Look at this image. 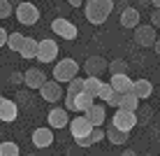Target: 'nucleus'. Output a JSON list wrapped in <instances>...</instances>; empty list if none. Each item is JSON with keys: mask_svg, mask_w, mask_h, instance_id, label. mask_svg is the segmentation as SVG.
Wrapping results in <instances>:
<instances>
[{"mask_svg": "<svg viewBox=\"0 0 160 156\" xmlns=\"http://www.w3.org/2000/svg\"><path fill=\"white\" fill-rule=\"evenodd\" d=\"M114 9V0H86L84 5V16L88 19V24L100 26L107 21V16Z\"/></svg>", "mask_w": 160, "mask_h": 156, "instance_id": "1", "label": "nucleus"}, {"mask_svg": "<svg viewBox=\"0 0 160 156\" xmlns=\"http://www.w3.org/2000/svg\"><path fill=\"white\" fill-rule=\"evenodd\" d=\"M79 75V63H77L74 58H63L56 63V68H53V79L56 82H70L74 79V77Z\"/></svg>", "mask_w": 160, "mask_h": 156, "instance_id": "2", "label": "nucleus"}, {"mask_svg": "<svg viewBox=\"0 0 160 156\" xmlns=\"http://www.w3.org/2000/svg\"><path fill=\"white\" fill-rule=\"evenodd\" d=\"M93 96H88L86 91L81 93H65V110H70V112H86L88 107L93 105Z\"/></svg>", "mask_w": 160, "mask_h": 156, "instance_id": "3", "label": "nucleus"}, {"mask_svg": "<svg viewBox=\"0 0 160 156\" xmlns=\"http://www.w3.org/2000/svg\"><path fill=\"white\" fill-rule=\"evenodd\" d=\"M16 19L23 26H35L37 21H40V9L32 3H19L16 5Z\"/></svg>", "mask_w": 160, "mask_h": 156, "instance_id": "4", "label": "nucleus"}, {"mask_svg": "<svg viewBox=\"0 0 160 156\" xmlns=\"http://www.w3.org/2000/svg\"><path fill=\"white\" fill-rule=\"evenodd\" d=\"M137 121H139V119H137V112H130V110H116V112H114V119H112V126L130 133L132 128L137 126Z\"/></svg>", "mask_w": 160, "mask_h": 156, "instance_id": "5", "label": "nucleus"}, {"mask_svg": "<svg viewBox=\"0 0 160 156\" xmlns=\"http://www.w3.org/2000/svg\"><path fill=\"white\" fill-rule=\"evenodd\" d=\"M51 30L56 33V35H60L63 40H77V35H79L77 26L72 24V21L63 19V16H58V19L51 21Z\"/></svg>", "mask_w": 160, "mask_h": 156, "instance_id": "6", "label": "nucleus"}, {"mask_svg": "<svg viewBox=\"0 0 160 156\" xmlns=\"http://www.w3.org/2000/svg\"><path fill=\"white\" fill-rule=\"evenodd\" d=\"M58 56V44L51 40V37H47V40H40L37 42V61L40 63H51V61H56Z\"/></svg>", "mask_w": 160, "mask_h": 156, "instance_id": "7", "label": "nucleus"}, {"mask_svg": "<svg viewBox=\"0 0 160 156\" xmlns=\"http://www.w3.org/2000/svg\"><path fill=\"white\" fill-rule=\"evenodd\" d=\"M156 40H158V35H156L153 26H137L135 28V42L139 47H153Z\"/></svg>", "mask_w": 160, "mask_h": 156, "instance_id": "8", "label": "nucleus"}, {"mask_svg": "<svg viewBox=\"0 0 160 156\" xmlns=\"http://www.w3.org/2000/svg\"><path fill=\"white\" fill-rule=\"evenodd\" d=\"M40 96L47 100V103H56V100H60L63 98V89H60V82H44V84L40 86Z\"/></svg>", "mask_w": 160, "mask_h": 156, "instance_id": "9", "label": "nucleus"}, {"mask_svg": "<svg viewBox=\"0 0 160 156\" xmlns=\"http://www.w3.org/2000/svg\"><path fill=\"white\" fill-rule=\"evenodd\" d=\"M32 144H35L37 149H47L53 144V128H35L32 131Z\"/></svg>", "mask_w": 160, "mask_h": 156, "instance_id": "10", "label": "nucleus"}, {"mask_svg": "<svg viewBox=\"0 0 160 156\" xmlns=\"http://www.w3.org/2000/svg\"><path fill=\"white\" fill-rule=\"evenodd\" d=\"M44 82H47L44 70H40V68H28V70H23V84L28 86V89H40Z\"/></svg>", "mask_w": 160, "mask_h": 156, "instance_id": "11", "label": "nucleus"}, {"mask_svg": "<svg viewBox=\"0 0 160 156\" xmlns=\"http://www.w3.org/2000/svg\"><path fill=\"white\" fill-rule=\"evenodd\" d=\"M93 128H95V126H93L86 116H77V119L70 121V133H72L74 137H86V135H91Z\"/></svg>", "mask_w": 160, "mask_h": 156, "instance_id": "12", "label": "nucleus"}, {"mask_svg": "<svg viewBox=\"0 0 160 156\" xmlns=\"http://www.w3.org/2000/svg\"><path fill=\"white\" fill-rule=\"evenodd\" d=\"M16 116H19V105H16L14 100H7V98L0 96V121L9 124V121H14Z\"/></svg>", "mask_w": 160, "mask_h": 156, "instance_id": "13", "label": "nucleus"}, {"mask_svg": "<svg viewBox=\"0 0 160 156\" xmlns=\"http://www.w3.org/2000/svg\"><path fill=\"white\" fill-rule=\"evenodd\" d=\"M47 121H49V126H51V128H65L70 124V114H68V110H65V107H53V110H49Z\"/></svg>", "mask_w": 160, "mask_h": 156, "instance_id": "14", "label": "nucleus"}, {"mask_svg": "<svg viewBox=\"0 0 160 156\" xmlns=\"http://www.w3.org/2000/svg\"><path fill=\"white\" fill-rule=\"evenodd\" d=\"M84 70L88 72V75L93 77H100L104 70H107V61H104L102 56H88L86 63H84Z\"/></svg>", "mask_w": 160, "mask_h": 156, "instance_id": "15", "label": "nucleus"}, {"mask_svg": "<svg viewBox=\"0 0 160 156\" xmlns=\"http://www.w3.org/2000/svg\"><path fill=\"white\" fill-rule=\"evenodd\" d=\"M118 21H121L123 28H137V26H139V12H137L135 7H123Z\"/></svg>", "mask_w": 160, "mask_h": 156, "instance_id": "16", "label": "nucleus"}, {"mask_svg": "<svg viewBox=\"0 0 160 156\" xmlns=\"http://www.w3.org/2000/svg\"><path fill=\"white\" fill-rule=\"evenodd\" d=\"M132 93L139 100H146L153 96V84L148 79H137V82H132Z\"/></svg>", "mask_w": 160, "mask_h": 156, "instance_id": "17", "label": "nucleus"}, {"mask_svg": "<svg viewBox=\"0 0 160 156\" xmlns=\"http://www.w3.org/2000/svg\"><path fill=\"white\" fill-rule=\"evenodd\" d=\"M112 89L114 91H118V93H128V91H132V79L128 77V72L125 75H112Z\"/></svg>", "mask_w": 160, "mask_h": 156, "instance_id": "18", "label": "nucleus"}, {"mask_svg": "<svg viewBox=\"0 0 160 156\" xmlns=\"http://www.w3.org/2000/svg\"><path fill=\"white\" fill-rule=\"evenodd\" d=\"M84 116L91 121L93 126H102V124H104V107H102V105H95V103H93L91 107L84 112Z\"/></svg>", "mask_w": 160, "mask_h": 156, "instance_id": "19", "label": "nucleus"}, {"mask_svg": "<svg viewBox=\"0 0 160 156\" xmlns=\"http://www.w3.org/2000/svg\"><path fill=\"white\" fill-rule=\"evenodd\" d=\"M137 105H139V98H137L132 91H128V93H121L118 110H130V112H137Z\"/></svg>", "mask_w": 160, "mask_h": 156, "instance_id": "20", "label": "nucleus"}, {"mask_svg": "<svg viewBox=\"0 0 160 156\" xmlns=\"http://www.w3.org/2000/svg\"><path fill=\"white\" fill-rule=\"evenodd\" d=\"M100 86H102V79H100V77L88 75L86 79H84V91L88 93V96H93V98H98V91H100Z\"/></svg>", "mask_w": 160, "mask_h": 156, "instance_id": "21", "label": "nucleus"}, {"mask_svg": "<svg viewBox=\"0 0 160 156\" xmlns=\"http://www.w3.org/2000/svg\"><path fill=\"white\" fill-rule=\"evenodd\" d=\"M128 135H130V133L121 131V128H116V126L107 128V140L112 142V144H125V140H128Z\"/></svg>", "mask_w": 160, "mask_h": 156, "instance_id": "22", "label": "nucleus"}, {"mask_svg": "<svg viewBox=\"0 0 160 156\" xmlns=\"http://www.w3.org/2000/svg\"><path fill=\"white\" fill-rule=\"evenodd\" d=\"M19 54H21L23 58H35V56H37V40L26 37L23 44H21V49H19Z\"/></svg>", "mask_w": 160, "mask_h": 156, "instance_id": "23", "label": "nucleus"}, {"mask_svg": "<svg viewBox=\"0 0 160 156\" xmlns=\"http://www.w3.org/2000/svg\"><path fill=\"white\" fill-rule=\"evenodd\" d=\"M23 40H26V35L23 33H7V47L12 49V51H16L19 54V49H21V44H23Z\"/></svg>", "mask_w": 160, "mask_h": 156, "instance_id": "24", "label": "nucleus"}, {"mask_svg": "<svg viewBox=\"0 0 160 156\" xmlns=\"http://www.w3.org/2000/svg\"><path fill=\"white\" fill-rule=\"evenodd\" d=\"M0 156H21L19 152V144L16 142H0Z\"/></svg>", "mask_w": 160, "mask_h": 156, "instance_id": "25", "label": "nucleus"}, {"mask_svg": "<svg viewBox=\"0 0 160 156\" xmlns=\"http://www.w3.org/2000/svg\"><path fill=\"white\" fill-rule=\"evenodd\" d=\"M107 68H109L112 75H125V72H128V63H125L123 58H116V61H112Z\"/></svg>", "mask_w": 160, "mask_h": 156, "instance_id": "26", "label": "nucleus"}, {"mask_svg": "<svg viewBox=\"0 0 160 156\" xmlns=\"http://www.w3.org/2000/svg\"><path fill=\"white\" fill-rule=\"evenodd\" d=\"M68 84H70V86H68V93H74V96H77V93H81V91H84V79H81L79 75H77L74 79H70Z\"/></svg>", "mask_w": 160, "mask_h": 156, "instance_id": "27", "label": "nucleus"}, {"mask_svg": "<svg viewBox=\"0 0 160 156\" xmlns=\"http://www.w3.org/2000/svg\"><path fill=\"white\" fill-rule=\"evenodd\" d=\"M9 16H12V3L0 0V19H9Z\"/></svg>", "mask_w": 160, "mask_h": 156, "instance_id": "28", "label": "nucleus"}, {"mask_svg": "<svg viewBox=\"0 0 160 156\" xmlns=\"http://www.w3.org/2000/svg\"><path fill=\"white\" fill-rule=\"evenodd\" d=\"M112 91H114V89H112V84H104V82H102L100 91H98V98H100V100H104V103H107V98L112 96Z\"/></svg>", "mask_w": 160, "mask_h": 156, "instance_id": "29", "label": "nucleus"}, {"mask_svg": "<svg viewBox=\"0 0 160 156\" xmlns=\"http://www.w3.org/2000/svg\"><path fill=\"white\" fill-rule=\"evenodd\" d=\"M102 140H104V131H102L100 126H95V128L91 131V142L95 144V142H102Z\"/></svg>", "mask_w": 160, "mask_h": 156, "instance_id": "30", "label": "nucleus"}, {"mask_svg": "<svg viewBox=\"0 0 160 156\" xmlns=\"http://www.w3.org/2000/svg\"><path fill=\"white\" fill-rule=\"evenodd\" d=\"M118 100H121V93H118V91H112V96L107 98V105H112V107H118Z\"/></svg>", "mask_w": 160, "mask_h": 156, "instance_id": "31", "label": "nucleus"}, {"mask_svg": "<svg viewBox=\"0 0 160 156\" xmlns=\"http://www.w3.org/2000/svg\"><path fill=\"white\" fill-rule=\"evenodd\" d=\"M151 26H153V28H160V9L158 7L151 12Z\"/></svg>", "mask_w": 160, "mask_h": 156, "instance_id": "32", "label": "nucleus"}, {"mask_svg": "<svg viewBox=\"0 0 160 156\" xmlns=\"http://www.w3.org/2000/svg\"><path fill=\"white\" fill-rule=\"evenodd\" d=\"M9 82H12V84H21V82H23V72L14 70L12 75H9Z\"/></svg>", "mask_w": 160, "mask_h": 156, "instance_id": "33", "label": "nucleus"}, {"mask_svg": "<svg viewBox=\"0 0 160 156\" xmlns=\"http://www.w3.org/2000/svg\"><path fill=\"white\" fill-rule=\"evenodd\" d=\"M74 142H77V147H91V135H86V137H74Z\"/></svg>", "mask_w": 160, "mask_h": 156, "instance_id": "34", "label": "nucleus"}, {"mask_svg": "<svg viewBox=\"0 0 160 156\" xmlns=\"http://www.w3.org/2000/svg\"><path fill=\"white\" fill-rule=\"evenodd\" d=\"M137 119H142V121H148V119H151V107H144V112H142L139 116H137Z\"/></svg>", "mask_w": 160, "mask_h": 156, "instance_id": "35", "label": "nucleus"}, {"mask_svg": "<svg viewBox=\"0 0 160 156\" xmlns=\"http://www.w3.org/2000/svg\"><path fill=\"white\" fill-rule=\"evenodd\" d=\"M5 44H7V30L0 26V47H5Z\"/></svg>", "mask_w": 160, "mask_h": 156, "instance_id": "36", "label": "nucleus"}, {"mask_svg": "<svg viewBox=\"0 0 160 156\" xmlns=\"http://www.w3.org/2000/svg\"><path fill=\"white\" fill-rule=\"evenodd\" d=\"M70 5H72V7H81V5H84V0H68Z\"/></svg>", "mask_w": 160, "mask_h": 156, "instance_id": "37", "label": "nucleus"}, {"mask_svg": "<svg viewBox=\"0 0 160 156\" xmlns=\"http://www.w3.org/2000/svg\"><path fill=\"white\" fill-rule=\"evenodd\" d=\"M153 49H156V54H158V56H160V37H158V40H156V42H153Z\"/></svg>", "mask_w": 160, "mask_h": 156, "instance_id": "38", "label": "nucleus"}, {"mask_svg": "<svg viewBox=\"0 0 160 156\" xmlns=\"http://www.w3.org/2000/svg\"><path fill=\"white\" fill-rule=\"evenodd\" d=\"M137 5H139V7H146V5H151V0H137Z\"/></svg>", "mask_w": 160, "mask_h": 156, "instance_id": "39", "label": "nucleus"}, {"mask_svg": "<svg viewBox=\"0 0 160 156\" xmlns=\"http://www.w3.org/2000/svg\"><path fill=\"white\" fill-rule=\"evenodd\" d=\"M121 156H137V152H132V149H125V152L121 154Z\"/></svg>", "mask_w": 160, "mask_h": 156, "instance_id": "40", "label": "nucleus"}, {"mask_svg": "<svg viewBox=\"0 0 160 156\" xmlns=\"http://www.w3.org/2000/svg\"><path fill=\"white\" fill-rule=\"evenodd\" d=\"M153 137H156V140H160V128H156V131H153Z\"/></svg>", "mask_w": 160, "mask_h": 156, "instance_id": "41", "label": "nucleus"}, {"mask_svg": "<svg viewBox=\"0 0 160 156\" xmlns=\"http://www.w3.org/2000/svg\"><path fill=\"white\" fill-rule=\"evenodd\" d=\"M151 5H156V7L160 9V0H151Z\"/></svg>", "mask_w": 160, "mask_h": 156, "instance_id": "42", "label": "nucleus"}, {"mask_svg": "<svg viewBox=\"0 0 160 156\" xmlns=\"http://www.w3.org/2000/svg\"><path fill=\"white\" fill-rule=\"evenodd\" d=\"M23 156H35V154H23Z\"/></svg>", "mask_w": 160, "mask_h": 156, "instance_id": "43", "label": "nucleus"}, {"mask_svg": "<svg viewBox=\"0 0 160 156\" xmlns=\"http://www.w3.org/2000/svg\"><path fill=\"white\" fill-rule=\"evenodd\" d=\"M146 156H156V154H146Z\"/></svg>", "mask_w": 160, "mask_h": 156, "instance_id": "44", "label": "nucleus"}]
</instances>
